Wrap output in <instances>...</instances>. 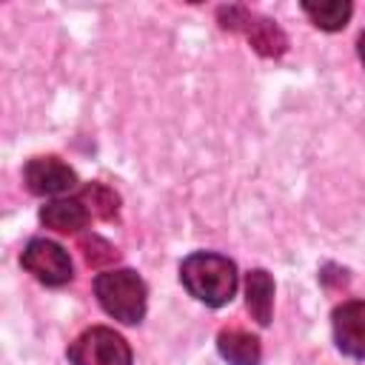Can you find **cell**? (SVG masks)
Returning a JSON list of instances; mask_svg holds the SVG:
<instances>
[{"label":"cell","mask_w":365,"mask_h":365,"mask_svg":"<svg viewBox=\"0 0 365 365\" xmlns=\"http://www.w3.org/2000/svg\"><path fill=\"white\" fill-rule=\"evenodd\" d=\"M180 279L185 291L205 302L208 308H222L234 299L237 291V268L228 257L211 251H194L180 265Z\"/></svg>","instance_id":"obj_1"},{"label":"cell","mask_w":365,"mask_h":365,"mask_svg":"<svg viewBox=\"0 0 365 365\" xmlns=\"http://www.w3.org/2000/svg\"><path fill=\"white\" fill-rule=\"evenodd\" d=\"M94 297L108 317L123 325H137L145 317V282L131 268L103 271L94 277Z\"/></svg>","instance_id":"obj_2"},{"label":"cell","mask_w":365,"mask_h":365,"mask_svg":"<svg viewBox=\"0 0 365 365\" xmlns=\"http://www.w3.org/2000/svg\"><path fill=\"white\" fill-rule=\"evenodd\" d=\"M68 362L71 365H131V348L117 331L106 325H94L71 342Z\"/></svg>","instance_id":"obj_3"},{"label":"cell","mask_w":365,"mask_h":365,"mask_svg":"<svg viewBox=\"0 0 365 365\" xmlns=\"http://www.w3.org/2000/svg\"><path fill=\"white\" fill-rule=\"evenodd\" d=\"M20 262H23V268H26L37 282L51 285V288L66 285V282H71V277H74V265H71L68 251H66L63 245L51 242V240H43V237L31 240V242L23 248Z\"/></svg>","instance_id":"obj_4"},{"label":"cell","mask_w":365,"mask_h":365,"mask_svg":"<svg viewBox=\"0 0 365 365\" xmlns=\"http://www.w3.org/2000/svg\"><path fill=\"white\" fill-rule=\"evenodd\" d=\"M23 182L37 197H57L77 185V174L60 157H31L23 168Z\"/></svg>","instance_id":"obj_5"},{"label":"cell","mask_w":365,"mask_h":365,"mask_svg":"<svg viewBox=\"0 0 365 365\" xmlns=\"http://www.w3.org/2000/svg\"><path fill=\"white\" fill-rule=\"evenodd\" d=\"M336 348L354 359H365V299H348L334 308Z\"/></svg>","instance_id":"obj_6"},{"label":"cell","mask_w":365,"mask_h":365,"mask_svg":"<svg viewBox=\"0 0 365 365\" xmlns=\"http://www.w3.org/2000/svg\"><path fill=\"white\" fill-rule=\"evenodd\" d=\"M217 351L228 365H259V339L242 328H222L217 336Z\"/></svg>","instance_id":"obj_7"},{"label":"cell","mask_w":365,"mask_h":365,"mask_svg":"<svg viewBox=\"0 0 365 365\" xmlns=\"http://www.w3.org/2000/svg\"><path fill=\"white\" fill-rule=\"evenodd\" d=\"M242 34H245L248 43L254 46V51L262 54V57H282L285 48H288L285 31H282L274 20L259 17V14H254V11L248 14V20H245V26H242Z\"/></svg>","instance_id":"obj_8"},{"label":"cell","mask_w":365,"mask_h":365,"mask_svg":"<svg viewBox=\"0 0 365 365\" xmlns=\"http://www.w3.org/2000/svg\"><path fill=\"white\" fill-rule=\"evenodd\" d=\"M40 222L60 234H77L88 222V208L80 200H54L40 208Z\"/></svg>","instance_id":"obj_9"},{"label":"cell","mask_w":365,"mask_h":365,"mask_svg":"<svg viewBox=\"0 0 365 365\" xmlns=\"http://www.w3.org/2000/svg\"><path fill=\"white\" fill-rule=\"evenodd\" d=\"M245 305L251 311V317L259 325L271 322V308H274V279L268 271L254 268L245 277Z\"/></svg>","instance_id":"obj_10"},{"label":"cell","mask_w":365,"mask_h":365,"mask_svg":"<svg viewBox=\"0 0 365 365\" xmlns=\"http://www.w3.org/2000/svg\"><path fill=\"white\" fill-rule=\"evenodd\" d=\"M302 11L311 17V23L317 29H322V31H339V29L348 26L354 6L348 0H322V3L305 0L302 3Z\"/></svg>","instance_id":"obj_11"},{"label":"cell","mask_w":365,"mask_h":365,"mask_svg":"<svg viewBox=\"0 0 365 365\" xmlns=\"http://www.w3.org/2000/svg\"><path fill=\"white\" fill-rule=\"evenodd\" d=\"M77 200L88 208V214H94L100 220H117V214H120V197L114 194V188H108L103 182L83 185V191H80Z\"/></svg>","instance_id":"obj_12"},{"label":"cell","mask_w":365,"mask_h":365,"mask_svg":"<svg viewBox=\"0 0 365 365\" xmlns=\"http://www.w3.org/2000/svg\"><path fill=\"white\" fill-rule=\"evenodd\" d=\"M80 251H83V257H86V262H88L91 268L111 265V262H117V257H120V251H117L111 242H106L103 237H97V234L80 237Z\"/></svg>","instance_id":"obj_13"},{"label":"cell","mask_w":365,"mask_h":365,"mask_svg":"<svg viewBox=\"0 0 365 365\" xmlns=\"http://www.w3.org/2000/svg\"><path fill=\"white\" fill-rule=\"evenodd\" d=\"M356 54H359V60H362V66H365V31H362L359 40H356Z\"/></svg>","instance_id":"obj_14"}]
</instances>
